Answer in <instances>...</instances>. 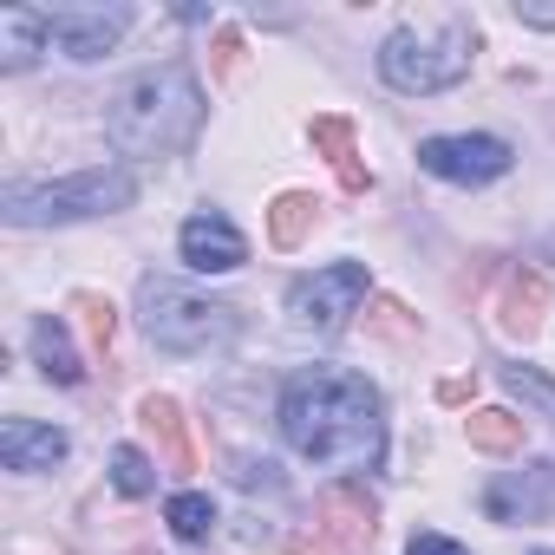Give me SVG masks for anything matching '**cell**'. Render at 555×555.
<instances>
[{
    "mask_svg": "<svg viewBox=\"0 0 555 555\" xmlns=\"http://www.w3.org/2000/svg\"><path fill=\"white\" fill-rule=\"evenodd\" d=\"M542 555H548V548H542Z\"/></svg>",
    "mask_w": 555,
    "mask_h": 555,
    "instance_id": "cell-31",
    "label": "cell"
},
{
    "mask_svg": "<svg viewBox=\"0 0 555 555\" xmlns=\"http://www.w3.org/2000/svg\"><path fill=\"white\" fill-rule=\"evenodd\" d=\"M177 248H183V261H190L196 274H229V268L248 261V242H242V229H235L222 209H196V216L183 222Z\"/></svg>",
    "mask_w": 555,
    "mask_h": 555,
    "instance_id": "cell-10",
    "label": "cell"
},
{
    "mask_svg": "<svg viewBox=\"0 0 555 555\" xmlns=\"http://www.w3.org/2000/svg\"><path fill=\"white\" fill-rule=\"evenodd\" d=\"M196 131H203V86L183 60L125 79L112 112H105V138L118 144V157H138V164L190 151Z\"/></svg>",
    "mask_w": 555,
    "mask_h": 555,
    "instance_id": "cell-2",
    "label": "cell"
},
{
    "mask_svg": "<svg viewBox=\"0 0 555 555\" xmlns=\"http://www.w3.org/2000/svg\"><path fill=\"white\" fill-rule=\"evenodd\" d=\"M314 216H321V196L314 190H282V196H274V209H268V242L274 248H301L308 229H314Z\"/></svg>",
    "mask_w": 555,
    "mask_h": 555,
    "instance_id": "cell-17",
    "label": "cell"
},
{
    "mask_svg": "<svg viewBox=\"0 0 555 555\" xmlns=\"http://www.w3.org/2000/svg\"><path fill=\"white\" fill-rule=\"evenodd\" d=\"M503 386H509L522 405H535L542 418H555V379H542L535 366H503Z\"/></svg>",
    "mask_w": 555,
    "mask_h": 555,
    "instance_id": "cell-22",
    "label": "cell"
},
{
    "mask_svg": "<svg viewBox=\"0 0 555 555\" xmlns=\"http://www.w3.org/2000/svg\"><path fill=\"white\" fill-rule=\"evenodd\" d=\"M288 548H295V555H347V548H340L334 535H321V529H314V535H295Z\"/></svg>",
    "mask_w": 555,
    "mask_h": 555,
    "instance_id": "cell-27",
    "label": "cell"
},
{
    "mask_svg": "<svg viewBox=\"0 0 555 555\" xmlns=\"http://www.w3.org/2000/svg\"><path fill=\"white\" fill-rule=\"evenodd\" d=\"M235 53H242V40L235 34H216V73H235Z\"/></svg>",
    "mask_w": 555,
    "mask_h": 555,
    "instance_id": "cell-28",
    "label": "cell"
},
{
    "mask_svg": "<svg viewBox=\"0 0 555 555\" xmlns=\"http://www.w3.org/2000/svg\"><path fill=\"white\" fill-rule=\"evenodd\" d=\"M138 425L157 438V451H164L170 470H196V451H190V438H183V412H177V399H157V392H151Z\"/></svg>",
    "mask_w": 555,
    "mask_h": 555,
    "instance_id": "cell-16",
    "label": "cell"
},
{
    "mask_svg": "<svg viewBox=\"0 0 555 555\" xmlns=\"http://www.w3.org/2000/svg\"><path fill=\"white\" fill-rule=\"evenodd\" d=\"M248 490H282V477H274V464L268 457H242V470H235Z\"/></svg>",
    "mask_w": 555,
    "mask_h": 555,
    "instance_id": "cell-26",
    "label": "cell"
},
{
    "mask_svg": "<svg viewBox=\"0 0 555 555\" xmlns=\"http://www.w3.org/2000/svg\"><path fill=\"white\" fill-rule=\"evenodd\" d=\"M483 509L496 522H548L555 516V464L535 457L522 470H496L490 490H483Z\"/></svg>",
    "mask_w": 555,
    "mask_h": 555,
    "instance_id": "cell-9",
    "label": "cell"
},
{
    "mask_svg": "<svg viewBox=\"0 0 555 555\" xmlns=\"http://www.w3.org/2000/svg\"><path fill=\"white\" fill-rule=\"evenodd\" d=\"M399 314H405L399 301H379V327H386V334H412V321H399Z\"/></svg>",
    "mask_w": 555,
    "mask_h": 555,
    "instance_id": "cell-29",
    "label": "cell"
},
{
    "mask_svg": "<svg viewBox=\"0 0 555 555\" xmlns=\"http://www.w3.org/2000/svg\"><path fill=\"white\" fill-rule=\"evenodd\" d=\"M66 451H73V438L60 431V425H40V418H8L0 425V464L8 470H53V464H66Z\"/></svg>",
    "mask_w": 555,
    "mask_h": 555,
    "instance_id": "cell-11",
    "label": "cell"
},
{
    "mask_svg": "<svg viewBox=\"0 0 555 555\" xmlns=\"http://www.w3.org/2000/svg\"><path fill=\"white\" fill-rule=\"evenodd\" d=\"M282 438L327 470H373L386 457V405L360 373L308 366L282 392Z\"/></svg>",
    "mask_w": 555,
    "mask_h": 555,
    "instance_id": "cell-1",
    "label": "cell"
},
{
    "mask_svg": "<svg viewBox=\"0 0 555 555\" xmlns=\"http://www.w3.org/2000/svg\"><path fill=\"white\" fill-rule=\"evenodd\" d=\"M112 483H118V496H151L157 490V470H151V457L138 444H118L112 451Z\"/></svg>",
    "mask_w": 555,
    "mask_h": 555,
    "instance_id": "cell-21",
    "label": "cell"
},
{
    "mask_svg": "<svg viewBox=\"0 0 555 555\" xmlns=\"http://www.w3.org/2000/svg\"><path fill=\"white\" fill-rule=\"evenodd\" d=\"M464 438H470V451H483V457H509V451H522V418L483 405V412L464 418Z\"/></svg>",
    "mask_w": 555,
    "mask_h": 555,
    "instance_id": "cell-18",
    "label": "cell"
},
{
    "mask_svg": "<svg viewBox=\"0 0 555 555\" xmlns=\"http://www.w3.org/2000/svg\"><path fill=\"white\" fill-rule=\"evenodd\" d=\"M542 314H548V274L542 268H509L503 274V295H496V327L529 340L542 327Z\"/></svg>",
    "mask_w": 555,
    "mask_h": 555,
    "instance_id": "cell-13",
    "label": "cell"
},
{
    "mask_svg": "<svg viewBox=\"0 0 555 555\" xmlns=\"http://www.w3.org/2000/svg\"><path fill=\"white\" fill-rule=\"evenodd\" d=\"M131 555H151V548H131Z\"/></svg>",
    "mask_w": 555,
    "mask_h": 555,
    "instance_id": "cell-30",
    "label": "cell"
},
{
    "mask_svg": "<svg viewBox=\"0 0 555 555\" xmlns=\"http://www.w3.org/2000/svg\"><path fill=\"white\" fill-rule=\"evenodd\" d=\"M516 21L535 34H555V0H516Z\"/></svg>",
    "mask_w": 555,
    "mask_h": 555,
    "instance_id": "cell-24",
    "label": "cell"
},
{
    "mask_svg": "<svg viewBox=\"0 0 555 555\" xmlns=\"http://www.w3.org/2000/svg\"><path fill=\"white\" fill-rule=\"evenodd\" d=\"M34 366L47 379H60V386H79L86 379V360H79V347H73V334H66L60 314H40L34 321Z\"/></svg>",
    "mask_w": 555,
    "mask_h": 555,
    "instance_id": "cell-15",
    "label": "cell"
},
{
    "mask_svg": "<svg viewBox=\"0 0 555 555\" xmlns=\"http://www.w3.org/2000/svg\"><path fill=\"white\" fill-rule=\"evenodd\" d=\"M516 164V151L490 131H457V138H425L418 144V170L444 177V183H496Z\"/></svg>",
    "mask_w": 555,
    "mask_h": 555,
    "instance_id": "cell-7",
    "label": "cell"
},
{
    "mask_svg": "<svg viewBox=\"0 0 555 555\" xmlns=\"http://www.w3.org/2000/svg\"><path fill=\"white\" fill-rule=\"evenodd\" d=\"M405 555H470L464 542H451V535H438V529H425V535H412L405 542Z\"/></svg>",
    "mask_w": 555,
    "mask_h": 555,
    "instance_id": "cell-25",
    "label": "cell"
},
{
    "mask_svg": "<svg viewBox=\"0 0 555 555\" xmlns=\"http://www.w3.org/2000/svg\"><path fill=\"white\" fill-rule=\"evenodd\" d=\"M366 288H373L366 261H334V268H314V274H301V282L288 288V321H295L301 334H314V340H334V334L360 314Z\"/></svg>",
    "mask_w": 555,
    "mask_h": 555,
    "instance_id": "cell-6",
    "label": "cell"
},
{
    "mask_svg": "<svg viewBox=\"0 0 555 555\" xmlns=\"http://www.w3.org/2000/svg\"><path fill=\"white\" fill-rule=\"evenodd\" d=\"M47 40H53L47 34V14H34V8H0V73H27Z\"/></svg>",
    "mask_w": 555,
    "mask_h": 555,
    "instance_id": "cell-14",
    "label": "cell"
},
{
    "mask_svg": "<svg viewBox=\"0 0 555 555\" xmlns=\"http://www.w3.org/2000/svg\"><path fill=\"white\" fill-rule=\"evenodd\" d=\"M131 8H53L47 14V34L66 60H105L125 34H131Z\"/></svg>",
    "mask_w": 555,
    "mask_h": 555,
    "instance_id": "cell-8",
    "label": "cell"
},
{
    "mask_svg": "<svg viewBox=\"0 0 555 555\" xmlns=\"http://www.w3.org/2000/svg\"><path fill=\"white\" fill-rule=\"evenodd\" d=\"M138 203V177L118 164H92L79 177L60 183H8L0 190V216L14 229H47V222H86V216H112Z\"/></svg>",
    "mask_w": 555,
    "mask_h": 555,
    "instance_id": "cell-4",
    "label": "cell"
},
{
    "mask_svg": "<svg viewBox=\"0 0 555 555\" xmlns=\"http://www.w3.org/2000/svg\"><path fill=\"white\" fill-rule=\"evenodd\" d=\"M138 314H144V334L151 347L164 353H216L242 334V314L216 295H196L170 274H144L138 282Z\"/></svg>",
    "mask_w": 555,
    "mask_h": 555,
    "instance_id": "cell-5",
    "label": "cell"
},
{
    "mask_svg": "<svg viewBox=\"0 0 555 555\" xmlns=\"http://www.w3.org/2000/svg\"><path fill=\"white\" fill-rule=\"evenodd\" d=\"M73 308L86 314V334H92L99 347H112V334H118V314H112V301H105V295H92V288H79V295H73Z\"/></svg>",
    "mask_w": 555,
    "mask_h": 555,
    "instance_id": "cell-23",
    "label": "cell"
},
{
    "mask_svg": "<svg viewBox=\"0 0 555 555\" xmlns=\"http://www.w3.org/2000/svg\"><path fill=\"white\" fill-rule=\"evenodd\" d=\"M314 529L334 535L347 555H360V548L373 542V529H379V522H373V496H366L353 477H347V483H327V490H321V522H314Z\"/></svg>",
    "mask_w": 555,
    "mask_h": 555,
    "instance_id": "cell-12",
    "label": "cell"
},
{
    "mask_svg": "<svg viewBox=\"0 0 555 555\" xmlns=\"http://www.w3.org/2000/svg\"><path fill=\"white\" fill-rule=\"evenodd\" d=\"M470 60H477V21L457 14V8H431V14H412L386 34L379 47V79L392 92H412V99H431V92H451L470 79Z\"/></svg>",
    "mask_w": 555,
    "mask_h": 555,
    "instance_id": "cell-3",
    "label": "cell"
},
{
    "mask_svg": "<svg viewBox=\"0 0 555 555\" xmlns=\"http://www.w3.org/2000/svg\"><path fill=\"white\" fill-rule=\"evenodd\" d=\"M314 144H321V151L334 157L340 183H347V190L360 196V190H366V170L353 164V125H347V118H314Z\"/></svg>",
    "mask_w": 555,
    "mask_h": 555,
    "instance_id": "cell-19",
    "label": "cell"
},
{
    "mask_svg": "<svg viewBox=\"0 0 555 555\" xmlns=\"http://www.w3.org/2000/svg\"><path fill=\"white\" fill-rule=\"evenodd\" d=\"M164 516H170V529H177V535H183V542H203V535H209V529H216V503H209V496H203V490H177V496H170V509H164Z\"/></svg>",
    "mask_w": 555,
    "mask_h": 555,
    "instance_id": "cell-20",
    "label": "cell"
}]
</instances>
